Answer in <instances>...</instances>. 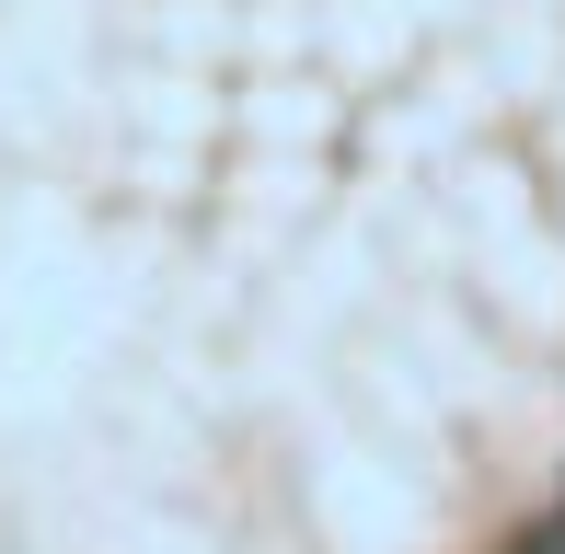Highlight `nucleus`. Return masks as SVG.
Here are the masks:
<instances>
[]
</instances>
